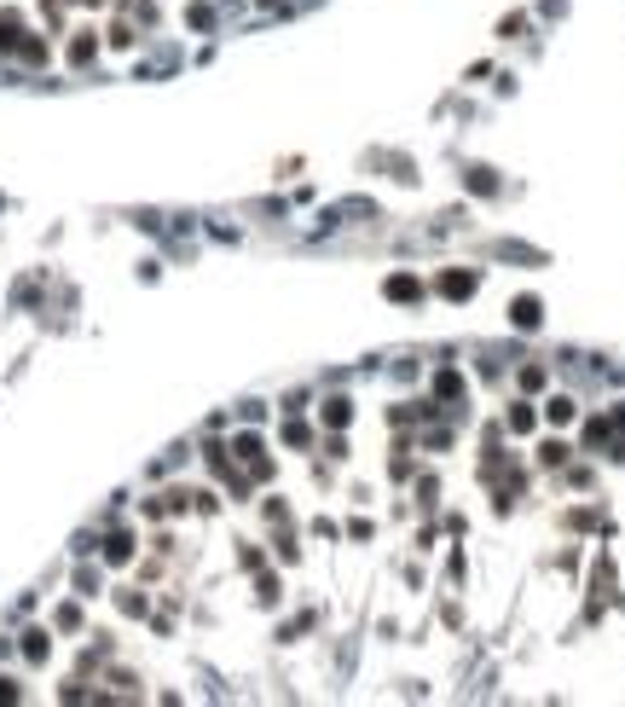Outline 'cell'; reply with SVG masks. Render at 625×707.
I'll use <instances>...</instances> for the list:
<instances>
[{
    "mask_svg": "<svg viewBox=\"0 0 625 707\" xmlns=\"http://www.w3.org/2000/svg\"><path fill=\"white\" fill-rule=\"evenodd\" d=\"M573 418V401H550V423H567Z\"/></svg>",
    "mask_w": 625,
    "mask_h": 707,
    "instance_id": "6",
    "label": "cell"
},
{
    "mask_svg": "<svg viewBox=\"0 0 625 707\" xmlns=\"http://www.w3.org/2000/svg\"><path fill=\"white\" fill-rule=\"evenodd\" d=\"M23 655H29V661H41V655H47V638H41V632H29V638H23Z\"/></svg>",
    "mask_w": 625,
    "mask_h": 707,
    "instance_id": "4",
    "label": "cell"
},
{
    "mask_svg": "<svg viewBox=\"0 0 625 707\" xmlns=\"http://www.w3.org/2000/svg\"><path fill=\"white\" fill-rule=\"evenodd\" d=\"M440 290H446V296H469V290H475V279H469V273H446V279H440Z\"/></svg>",
    "mask_w": 625,
    "mask_h": 707,
    "instance_id": "1",
    "label": "cell"
},
{
    "mask_svg": "<svg viewBox=\"0 0 625 707\" xmlns=\"http://www.w3.org/2000/svg\"><path fill=\"white\" fill-rule=\"evenodd\" d=\"M388 296H417V279H388Z\"/></svg>",
    "mask_w": 625,
    "mask_h": 707,
    "instance_id": "5",
    "label": "cell"
},
{
    "mask_svg": "<svg viewBox=\"0 0 625 707\" xmlns=\"http://www.w3.org/2000/svg\"><path fill=\"white\" fill-rule=\"evenodd\" d=\"M515 325H521V331L539 325V301H527V296H521V301H515Z\"/></svg>",
    "mask_w": 625,
    "mask_h": 707,
    "instance_id": "2",
    "label": "cell"
},
{
    "mask_svg": "<svg viewBox=\"0 0 625 707\" xmlns=\"http://www.w3.org/2000/svg\"><path fill=\"white\" fill-rule=\"evenodd\" d=\"M347 418H353V406H347V401H325V423H330V429H342Z\"/></svg>",
    "mask_w": 625,
    "mask_h": 707,
    "instance_id": "3",
    "label": "cell"
}]
</instances>
